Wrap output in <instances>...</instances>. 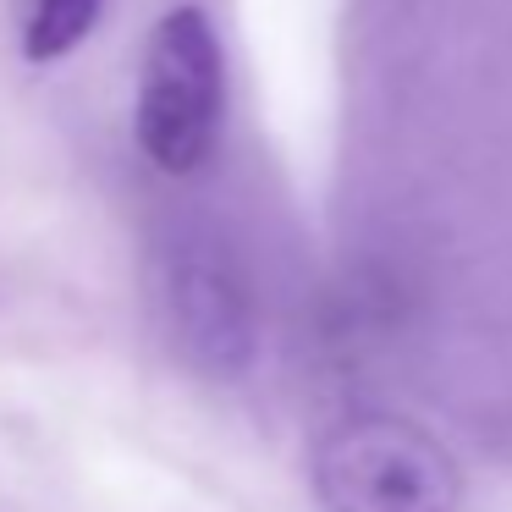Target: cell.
Segmentation results:
<instances>
[{
    "label": "cell",
    "mask_w": 512,
    "mask_h": 512,
    "mask_svg": "<svg viewBox=\"0 0 512 512\" xmlns=\"http://www.w3.org/2000/svg\"><path fill=\"white\" fill-rule=\"evenodd\" d=\"M166 314L204 375H243L259 358L265 309L248 254L215 226H182L166 248Z\"/></svg>",
    "instance_id": "cell-3"
},
{
    "label": "cell",
    "mask_w": 512,
    "mask_h": 512,
    "mask_svg": "<svg viewBox=\"0 0 512 512\" xmlns=\"http://www.w3.org/2000/svg\"><path fill=\"white\" fill-rule=\"evenodd\" d=\"M105 0H28L23 6V56L61 61L94 34Z\"/></svg>",
    "instance_id": "cell-4"
},
{
    "label": "cell",
    "mask_w": 512,
    "mask_h": 512,
    "mask_svg": "<svg viewBox=\"0 0 512 512\" xmlns=\"http://www.w3.org/2000/svg\"><path fill=\"white\" fill-rule=\"evenodd\" d=\"M309 490L320 512H457L463 468L402 413H347L314 441Z\"/></svg>",
    "instance_id": "cell-1"
},
{
    "label": "cell",
    "mask_w": 512,
    "mask_h": 512,
    "mask_svg": "<svg viewBox=\"0 0 512 512\" xmlns=\"http://www.w3.org/2000/svg\"><path fill=\"white\" fill-rule=\"evenodd\" d=\"M226 111V56L199 6H171L144 39L133 133L149 166L188 177L215 155Z\"/></svg>",
    "instance_id": "cell-2"
}]
</instances>
